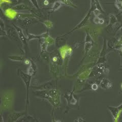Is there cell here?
Returning <instances> with one entry per match:
<instances>
[{"label": "cell", "mask_w": 122, "mask_h": 122, "mask_svg": "<svg viewBox=\"0 0 122 122\" xmlns=\"http://www.w3.org/2000/svg\"><path fill=\"white\" fill-rule=\"evenodd\" d=\"M92 11L91 10H90L89 11V13L87 14L85 18H83V20L81 22H80L79 24L77 26H76V27H75L73 30H71V31H70L68 33H67V34L71 33H72V32L74 31V30H76L80 29V28H82V27H83V26H86V25H87V21H88L89 18V17H90V14H91V13ZM67 34H66V35H67Z\"/></svg>", "instance_id": "6da1fadb"}, {"label": "cell", "mask_w": 122, "mask_h": 122, "mask_svg": "<svg viewBox=\"0 0 122 122\" xmlns=\"http://www.w3.org/2000/svg\"><path fill=\"white\" fill-rule=\"evenodd\" d=\"M14 25V26L15 27V29H16V31L18 33V36L20 37V40H21L22 42L23 43V44H24V45H26V44H27L28 40L26 39V38L25 37V36L24 35V33H23L21 29L20 28L18 27V26H16V25Z\"/></svg>", "instance_id": "7a4b0ae2"}, {"label": "cell", "mask_w": 122, "mask_h": 122, "mask_svg": "<svg viewBox=\"0 0 122 122\" xmlns=\"http://www.w3.org/2000/svg\"><path fill=\"white\" fill-rule=\"evenodd\" d=\"M20 75L21 76V78L24 79L25 82V85L26 87H27V91H28V94H27V99H28V91H29V86L30 85V75H26L23 73L22 71L20 72Z\"/></svg>", "instance_id": "3957f363"}, {"label": "cell", "mask_w": 122, "mask_h": 122, "mask_svg": "<svg viewBox=\"0 0 122 122\" xmlns=\"http://www.w3.org/2000/svg\"><path fill=\"white\" fill-rule=\"evenodd\" d=\"M12 9L15 10H29V8L25 4H19L16 5H15L12 7Z\"/></svg>", "instance_id": "277c9868"}, {"label": "cell", "mask_w": 122, "mask_h": 122, "mask_svg": "<svg viewBox=\"0 0 122 122\" xmlns=\"http://www.w3.org/2000/svg\"><path fill=\"white\" fill-rule=\"evenodd\" d=\"M112 83L106 79H104L101 82V87L104 89H109L112 86Z\"/></svg>", "instance_id": "5b68a950"}, {"label": "cell", "mask_w": 122, "mask_h": 122, "mask_svg": "<svg viewBox=\"0 0 122 122\" xmlns=\"http://www.w3.org/2000/svg\"><path fill=\"white\" fill-rule=\"evenodd\" d=\"M62 4H63V3L61 2L60 0L58 1H56L54 3H53V6L51 8V12H53V11H55L56 10H58V9H59L61 7V6H62Z\"/></svg>", "instance_id": "8992f818"}, {"label": "cell", "mask_w": 122, "mask_h": 122, "mask_svg": "<svg viewBox=\"0 0 122 122\" xmlns=\"http://www.w3.org/2000/svg\"><path fill=\"white\" fill-rule=\"evenodd\" d=\"M60 1L62 2L63 4H64L67 5H69V6H72L73 7L76 8V7L73 5V4L72 3L70 0H60Z\"/></svg>", "instance_id": "52a82bcc"}, {"label": "cell", "mask_w": 122, "mask_h": 122, "mask_svg": "<svg viewBox=\"0 0 122 122\" xmlns=\"http://www.w3.org/2000/svg\"><path fill=\"white\" fill-rule=\"evenodd\" d=\"M30 1L33 4V5L35 6L37 9H39V5H38V4L37 0H30Z\"/></svg>", "instance_id": "ba28073f"}, {"label": "cell", "mask_w": 122, "mask_h": 122, "mask_svg": "<svg viewBox=\"0 0 122 122\" xmlns=\"http://www.w3.org/2000/svg\"><path fill=\"white\" fill-rule=\"evenodd\" d=\"M10 1L11 2V4L13 5H16L20 4L21 0H10Z\"/></svg>", "instance_id": "9c48e42d"}, {"label": "cell", "mask_w": 122, "mask_h": 122, "mask_svg": "<svg viewBox=\"0 0 122 122\" xmlns=\"http://www.w3.org/2000/svg\"><path fill=\"white\" fill-rule=\"evenodd\" d=\"M44 24H45V25L48 28H51L52 26V22H51V21H45V22H44Z\"/></svg>", "instance_id": "30bf717a"}, {"label": "cell", "mask_w": 122, "mask_h": 122, "mask_svg": "<svg viewBox=\"0 0 122 122\" xmlns=\"http://www.w3.org/2000/svg\"><path fill=\"white\" fill-rule=\"evenodd\" d=\"M97 88H98V86H97V85H96V84H94V85L92 86V89H94V90H97Z\"/></svg>", "instance_id": "8fae6325"}]
</instances>
